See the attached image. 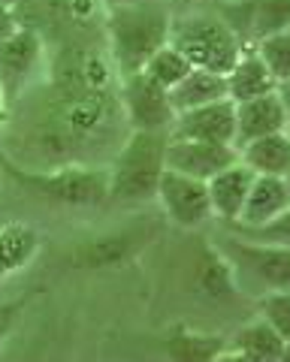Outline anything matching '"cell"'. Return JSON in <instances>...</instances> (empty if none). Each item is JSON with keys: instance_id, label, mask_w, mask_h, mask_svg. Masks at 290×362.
Wrapping results in <instances>:
<instances>
[{"instance_id": "obj_1", "label": "cell", "mask_w": 290, "mask_h": 362, "mask_svg": "<svg viewBox=\"0 0 290 362\" xmlns=\"http://www.w3.org/2000/svg\"><path fill=\"white\" fill-rule=\"evenodd\" d=\"M173 18L163 4H121L106 16V37H109V58L115 64V73L142 70L145 61L170 42Z\"/></svg>"}, {"instance_id": "obj_2", "label": "cell", "mask_w": 290, "mask_h": 362, "mask_svg": "<svg viewBox=\"0 0 290 362\" xmlns=\"http://www.w3.org/2000/svg\"><path fill=\"white\" fill-rule=\"evenodd\" d=\"M170 133L158 130H127L118 142L115 157L109 163V199L115 202H142L158 194L163 163V148Z\"/></svg>"}, {"instance_id": "obj_3", "label": "cell", "mask_w": 290, "mask_h": 362, "mask_svg": "<svg viewBox=\"0 0 290 362\" xmlns=\"http://www.w3.org/2000/svg\"><path fill=\"white\" fill-rule=\"evenodd\" d=\"M170 42L199 70L227 76L245 52V42L221 16H185L173 18Z\"/></svg>"}, {"instance_id": "obj_4", "label": "cell", "mask_w": 290, "mask_h": 362, "mask_svg": "<svg viewBox=\"0 0 290 362\" xmlns=\"http://www.w3.org/2000/svg\"><path fill=\"white\" fill-rule=\"evenodd\" d=\"M30 190L70 209H94L109 199V169H94L85 163H64L40 173H21Z\"/></svg>"}, {"instance_id": "obj_5", "label": "cell", "mask_w": 290, "mask_h": 362, "mask_svg": "<svg viewBox=\"0 0 290 362\" xmlns=\"http://www.w3.org/2000/svg\"><path fill=\"white\" fill-rule=\"evenodd\" d=\"M118 103L124 112L127 130H158L170 133L175 109L170 103V90L161 88L142 70L118 76Z\"/></svg>"}, {"instance_id": "obj_6", "label": "cell", "mask_w": 290, "mask_h": 362, "mask_svg": "<svg viewBox=\"0 0 290 362\" xmlns=\"http://www.w3.org/2000/svg\"><path fill=\"white\" fill-rule=\"evenodd\" d=\"M154 199L161 202L163 214L182 230H194V226L206 223L211 218V202L206 181L182 175L175 169H163L158 181V194Z\"/></svg>"}, {"instance_id": "obj_7", "label": "cell", "mask_w": 290, "mask_h": 362, "mask_svg": "<svg viewBox=\"0 0 290 362\" xmlns=\"http://www.w3.org/2000/svg\"><path fill=\"white\" fill-rule=\"evenodd\" d=\"M233 269H242V275L260 281L263 290H290V245H269L242 239L233 242V251L224 254Z\"/></svg>"}, {"instance_id": "obj_8", "label": "cell", "mask_w": 290, "mask_h": 362, "mask_svg": "<svg viewBox=\"0 0 290 362\" xmlns=\"http://www.w3.org/2000/svg\"><path fill=\"white\" fill-rule=\"evenodd\" d=\"M239 160L236 145H221V142H199V139H182V136H170L163 148L166 169H175L182 175H191L199 181H209L218 175L221 169Z\"/></svg>"}, {"instance_id": "obj_9", "label": "cell", "mask_w": 290, "mask_h": 362, "mask_svg": "<svg viewBox=\"0 0 290 362\" xmlns=\"http://www.w3.org/2000/svg\"><path fill=\"white\" fill-rule=\"evenodd\" d=\"M170 136L236 145V103L230 97H224V100H215V103L178 112L170 127Z\"/></svg>"}, {"instance_id": "obj_10", "label": "cell", "mask_w": 290, "mask_h": 362, "mask_svg": "<svg viewBox=\"0 0 290 362\" xmlns=\"http://www.w3.org/2000/svg\"><path fill=\"white\" fill-rule=\"evenodd\" d=\"M42 54H46V42L40 33L18 25L13 33L0 40V82L9 90L21 88L40 70Z\"/></svg>"}, {"instance_id": "obj_11", "label": "cell", "mask_w": 290, "mask_h": 362, "mask_svg": "<svg viewBox=\"0 0 290 362\" xmlns=\"http://www.w3.org/2000/svg\"><path fill=\"white\" fill-rule=\"evenodd\" d=\"M290 206V190L282 175H254L251 190L245 197V206L236 218V226L242 230H257V226L269 223Z\"/></svg>"}, {"instance_id": "obj_12", "label": "cell", "mask_w": 290, "mask_h": 362, "mask_svg": "<svg viewBox=\"0 0 290 362\" xmlns=\"http://www.w3.org/2000/svg\"><path fill=\"white\" fill-rule=\"evenodd\" d=\"M251 181H254V173L242 160L230 163L227 169H221L218 175H211L206 181L209 202H211V218L236 223L239 211L245 206V197H248V190H251Z\"/></svg>"}, {"instance_id": "obj_13", "label": "cell", "mask_w": 290, "mask_h": 362, "mask_svg": "<svg viewBox=\"0 0 290 362\" xmlns=\"http://www.w3.org/2000/svg\"><path fill=\"white\" fill-rule=\"evenodd\" d=\"M282 130H287V121H284V109L275 90L263 97H254V100H245V103H236V148L242 142L257 139V136H269Z\"/></svg>"}, {"instance_id": "obj_14", "label": "cell", "mask_w": 290, "mask_h": 362, "mask_svg": "<svg viewBox=\"0 0 290 362\" xmlns=\"http://www.w3.org/2000/svg\"><path fill=\"white\" fill-rule=\"evenodd\" d=\"M284 347H287L284 338L263 317H254L251 323H245L236 332L227 354L233 359H245V362H284Z\"/></svg>"}, {"instance_id": "obj_15", "label": "cell", "mask_w": 290, "mask_h": 362, "mask_svg": "<svg viewBox=\"0 0 290 362\" xmlns=\"http://www.w3.org/2000/svg\"><path fill=\"white\" fill-rule=\"evenodd\" d=\"M40 230L30 223H4L0 226V278H9V275H18L25 272L33 259L40 254Z\"/></svg>"}, {"instance_id": "obj_16", "label": "cell", "mask_w": 290, "mask_h": 362, "mask_svg": "<svg viewBox=\"0 0 290 362\" xmlns=\"http://www.w3.org/2000/svg\"><path fill=\"white\" fill-rule=\"evenodd\" d=\"M239 160L251 169L254 175H287L290 169V133H269L257 136L251 142L239 145Z\"/></svg>"}, {"instance_id": "obj_17", "label": "cell", "mask_w": 290, "mask_h": 362, "mask_svg": "<svg viewBox=\"0 0 290 362\" xmlns=\"http://www.w3.org/2000/svg\"><path fill=\"white\" fill-rule=\"evenodd\" d=\"M275 85L278 82L272 78V73L266 70L263 58L254 49H245L239 54V61L233 64V70L227 73V90H230L233 103H245V100L272 94Z\"/></svg>"}, {"instance_id": "obj_18", "label": "cell", "mask_w": 290, "mask_h": 362, "mask_svg": "<svg viewBox=\"0 0 290 362\" xmlns=\"http://www.w3.org/2000/svg\"><path fill=\"white\" fill-rule=\"evenodd\" d=\"M224 97H230L227 76L199 70V66H194L175 88H170V103L175 109V115L187 109H197V106H206V103H215V100H224Z\"/></svg>"}, {"instance_id": "obj_19", "label": "cell", "mask_w": 290, "mask_h": 362, "mask_svg": "<svg viewBox=\"0 0 290 362\" xmlns=\"http://www.w3.org/2000/svg\"><path fill=\"white\" fill-rule=\"evenodd\" d=\"M194 70V64L185 58V52L182 49H175L173 42H163L158 52L151 54L149 61H145V66H142V73L145 76H151L154 82H158L161 88H175L182 78Z\"/></svg>"}, {"instance_id": "obj_20", "label": "cell", "mask_w": 290, "mask_h": 362, "mask_svg": "<svg viewBox=\"0 0 290 362\" xmlns=\"http://www.w3.org/2000/svg\"><path fill=\"white\" fill-rule=\"evenodd\" d=\"M254 52L263 58L266 70L272 73L275 82H287L290 78V28L269 33V37H260Z\"/></svg>"}, {"instance_id": "obj_21", "label": "cell", "mask_w": 290, "mask_h": 362, "mask_svg": "<svg viewBox=\"0 0 290 362\" xmlns=\"http://www.w3.org/2000/svg\"><path fill=\"white\" fill-rule=\"evenodd\" d=\"M257 317L290 341V290H263L257 296Z\"/></svg>"}, {"instance_id": "obj_22", "label": "cell", "mask_w": 290, "mask_h": 362, "mask_svg": "<svg viewBox=\"0 0 290 362\" xmlns=\"http://www.w3.org/2000/svg\"><path fill=\"white\" fill-rule=\"evenodd\" d=\"M290 28V0H260L251 16V30L254 40L269 37V33L287 30Z\"/></svg>"}, {"instance_id": "obj_23", "label": "cell", "mask_w": 290, "mask_h": 362, "mask_svg": "<svg viewBox=\"0 0 290 362\" xmlns=\"http://www.w3.org/2000/svg\"><path fill=\"white\" fill-rule=\"evenodd\" d=\"M227 354V347L215 341V338H199V335H178L170 344V356L175 359H221Z\"/></svg>"}, {"instance_id": "obj_24", "label": "cell", "mask_w": 290, "mask_h": 362, "mask_svg": "<svg viewBox=\"0 0 290 362\" xmlns=\"http://www.w3.org/2000/svg\"><path fill=\"white\" fill-rule=\"evenodd\" d=\"M133 251L127 239H103V242H91L79 251V263L85 266H109L118 263Z\"/></svg>"}, {"instance_id": "obj_25", "label": "cell", "mask_w": 290, "mask_h": 362, "mask_svg": "<svg viewBox=\"0 0 290 362\" xmlns=\"http://www.w3.org/2000/svg\"><path fill=\"white\" fill-rule=\"evenodd\" d=\"M245 239L254 242H269V245H290V206L272 218L269 223L257 226V230H245Z\"/></svg>"}, {"instance_id": "obj_26", "label": "cell", "mask_w": 290, "mask_h": 362, "mask_svg": "<svg viewBox=\"0 0 290 362\" xmlns=\"http://www.w3.org/2000/svg\"><path fill=\"white\" fill-rule=\"evenodd\" d=\"M18 314H21V308H18V302H9V305H0V350H4V341L9 335H13V329H16V323H18Z\"/></svg>"}, {"instance_id": "obj_27", "label": "cell", "mask_w": 290, "mask_h": 362, "mask_svg": "<svg viewBox=\"0 0 290 362\" xmlns=\"http://www.w3.org/2000/svg\"><path fill=\"white\" fill-rule=\"evenodd\" d=\"M16 28H18V21H16V16H13V9L0 4V40H4L6 33H13Z\"/></svg>"}, {"instance_id": "obj_28", "label": "cell", "mask_w": 290, "mask_h": 362, "mask_svg": "<svg viewBox=\"0 0 290 362\" xmlns=\"http://www.w3.org/2000/svg\"><path fill=\"white\" fill-rule=\"evenodd\" d=\"M275 94H278V100H282L284 121H287V133H290V78H287V82H278V85H275Z\"/></svg>"}, {"instance_id": "obj_29", "label": "cell", "mask_w": 290, "mask_h": 362, "mask_svg": "<svg viewBox=\"0 0 290 362\" xmlns=\"http://www.w3.org/2000/svg\"><path fill=\"white\" fill-rule=\"evenodd\" d=\"M6 112H9V88L0 82V124L6 121Z\"/></svg>"}, {"instance_id": "obj_30", "label": "cell", "mask_w": 290, "mask_h": 362, "mask_svg": "<svg viewBox=\"0 0 290 362\" xmlns=\"http://www.w3.org/2000/svg\"><path fill=\"white\" fill-rule=\"evenodd\" d=\"M284 362H290V341H287V347H284Z\"/></svg>"}, {"instance_id": "obj_31", "label": "cell", "mask_w": 290, "mask_h": 362, "mask_svg": "<svg viewBox=\"0 0 290 362\" xmlns=\"http://www.w3.org/2000/svg\"><path fill=\"white\" fill-rule=\"evenodd\" d=\"M284 181H287V190H290V169H287V175H284Z\"/></svg>"}, {"instance_id": "obj_32", "label": "cell", "mask_w": 290, "mask_h": 362, "mask_svg": "<svg viewBox=\"0 0 290 362\" xmlns=\"http://www.w3.org/2000/svg\"><path fill=\"white\" fill-rule=\"evenodd\" d=\"M0 185H4V169H0Z\"/></svg>"}, {"instance_id": "obj_33", "label": "cell", "mask_w": 290, "mask_h": 362, "mask_svg": "<svg viewBox=\"0 0 290 362\" xmlns=\"http://www.w3.org/2000/svg\"><path fill=\"white\" fill-rule=\"evenodd\" d=\"M151 4H166V0H151Z\"/></svg>"}]
</instances>
